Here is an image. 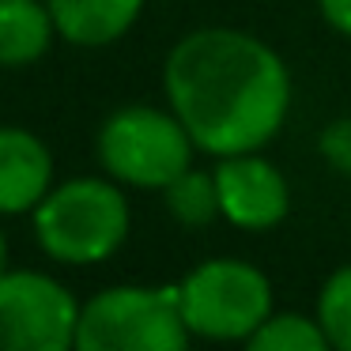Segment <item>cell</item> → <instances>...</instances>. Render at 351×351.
<instances>
[{
    "label": "cell",
    "mask_w": 351,
    "mask_h": 351,
    "mask_svg": "<svg viewBox=\"0 0 351 351\" xmlns=\"http://www.w3.org/2000/svg\"><path fill=\"white\" fill-rule=\"evenodd\" d=\"M132 212L114 178H72L34 208L38 245L61 265H99L125 245Z\"/></svg>",
    "instance_id": "7a4b0ae2"
},
{
    "label": "cell",
    "mask_w": 351,
    "mask_h": 351,
    "mask_svg": "<svg viewBox=\"0 0 351 351\" xmlns=\"http://www.w3.org/2000/svg\"><path fill=\"white\" fill-rule=\"evenodd\" d=\"M8 272V238H4V230H0V276Z\"/></svg>",
    "instance_id": "2e32d148"
},
{
    "label": "cell",
    "mask_w": 351,
    "mask_h": 351,
    "mask_svg": "<svg viewBox=\"0 0 351 351\" xmlns=\"http://www.w3.org/2000/svg\"><path fill=\"white\" fill-rule=\"evenodd\" d=\"M162 87L197 152L215 159L268 147L291 114V72L283 57L234 27L185 34L167 53Z\"/></svg>",
    "instance_id": "6da1fadb"
},
{
    "label": "cell",
    "mask_w": 351,
    "mask_h": 351,
    "mask_svg": "<svg viewBox=\"0 0 351 351\" xmlns=\"http://www.w3.org/2000/svg\"><path fill=\"white\" fill-rule=\"evenodd\" d=\"M53 189V155L34 132L0 125V215L34 212Z\"/></svg>",
    "instance_id": "ba28073f"
},
{
    "label": "cell",
    "mask_w": 351,
    "mask_h": 351,
    "mask_svg": "<svg viewBox=\"0 0 351 351\" xmlns=\"http://www.w3.org/2000/svg\"><path fill=\"white\" fill-rule=\"evenodd\" d=\"M95 152L117 185L167 189L178 174L193 167L197 144L174 110L121 106L102 121Z\"/></svg>",
    "instance_id": "277c9868"
},
{
    "label": "cell",
    "mask_w": 351,
    "mask_h": 351,
    "mask_svg": "<svg viewBox=\"0 0 351 351\" xmlns=\"http://www.w3.org/2000/svg\"><path fill=\"white\" fill-rule=\"evenodd\" d=\"M46 8L64 42L99 49L129 34L144 12V0H46Z\"/></svg>",
    "instance_id": "9c48e42d"
},
{
    "label": "cell",
    "mask_w": 351,
    "mask_h": 351,
    "mask_svg": "<svg viewBox=\"0 0 351 351\" xmlns=\"http://www.w3.org/2000/svg\"><path fill=\"white\" fill-rule=\"evenodd\" d=\"M178 295H182L185 325L200 340L245 343L276 310L268 276L238 257L200 261L178 283Z\"/></svg>",
    "instance_id": "5b68a950"
},
{
    "label": "cell",
    "mask_w": 351,
    "mask_h": 351,
    "mask_svg": "<svg viewBox=\"0 0 351 351\" xmlns=\"http://www.w3.org/2000/svg\"><path fill=\"white\" fill-rule=\"evenodd\" d=\"M57 27L46 0H0V69L38 61Z\"/></svg>",
    "instance_id": "30bf717a"
},
{
    "label": "cell",
    "mask_w": 351,
    "mask_h": 351,
    "mask_svg": "<svg viewBox=\"0 0 351 351\" xmlns=\"http://www.w3.org/2000/svg\"><path fill=\"white\" fill-rule=\"evenodd\" d=\"M178 283L106 287L80 306V351H182L189 343Z\"/></svg>",
    "instance_id": "3957f363"
},
{
    "label": "cell",
    "mask_w": 351,
    "mask_h": 351,
    "mask_svg": "<svg viewBox=\"0 0 351 351\" xmlns=\"http://www.w3.org/2000/svg\"><path fill=\"white\" fill-rule=\"evenodd\" d=\"M219 189V212L238 230H272L291 212V185L283 170L261 152L223 155L212 167Z\"/></svg>",
    "instance_id": "52a82bcc"
},
{
    "label": "cell",
    "mask_w": 351,
    "mask_h": 351,
    "mask_svg": "<svg viewBox=\"0 0 351 351\" xmlns=\"http://www.w3.org/2000/svg\"><path fill=\"white\" fill-rule=\"evenodd\" d=\"M317 321L325 328L328 343L351 351V265H340L317 295Z\"/></svg>",
    "instance_id": "4fadbf2b"
},
{
    "label": "cell",
    "mask_w": 351,
    "mask_h": 351,
    "mask_svg": "<svg viewBox=\"0 0 351 351\" xmlns=\"http://www.w3.org/2000/svg\"><path fill=\"white\" fill-rule=\"evenodd\" d=\"M317 8H321V19L336 34L351 38V0H317Z\"/></svg>",
    "instance_id": "9a60e30c"
},
{
    "label": "cell",
    "mask_w": 351,
    "mask_h": 351,
    "mask_svg": "<svg viewBox=\"0 0 351 351\" xmlns=\"http://www.w3.org/2000/svg\"><path fill=\"white\" fill-rule=\"evenodd\" d=\"M250 351H328L325 328H321L317 313H298V310H272L261 328L245 340Z\"/></svg>",
    "instance_id": "8fae6325"
},
{
    "label": "cell",
    "mask_w": 351,
    "mask_h": 351,
    "mask_svg": "<svg viewBox=\"0 0 351 351\" xmlns=\"http://www.w3.org/2000/svg\"><path fill=\"white\" fill-rule=\"evenodd\" d=\"M162 197H167V212L174 215L182 227H208V223L223 219L219 189H215L212 170L189 167L185 174H178L174 182L162 189Z\"/></svg>",
    "instance_id": "7c38bea8"
},
{
    "label": "cell",
    "mask_w": 351,
    "mask_h": 351,
    "mask_svg": "<svg viewBox=\"0 0 351 351\" xmlns=\"http://www.w3.org/2000/svg\"><path fill=\"white\" fill-rule=\"evenodd\" d=\"M80 302L46 272L0 276V351H69L76 348Z\"/></svg>",
    "instance_id": "8992f818"
},
{
    "label": "cell",
    "mask_w": 351,
    "mask_h": 351,
    "mask_svg": "<svg viewBox=\"0 0 351 351\" xmlns=\"http://www.w3.org/2000/svg\"><path fill=\"white\" fill-rule=\"evenodd\" d=\"M317 152L328 170L351 178V117H332L317 136Z\"/></svg>",
    "instance_id": "5bb4252c"
}]
</instances>
